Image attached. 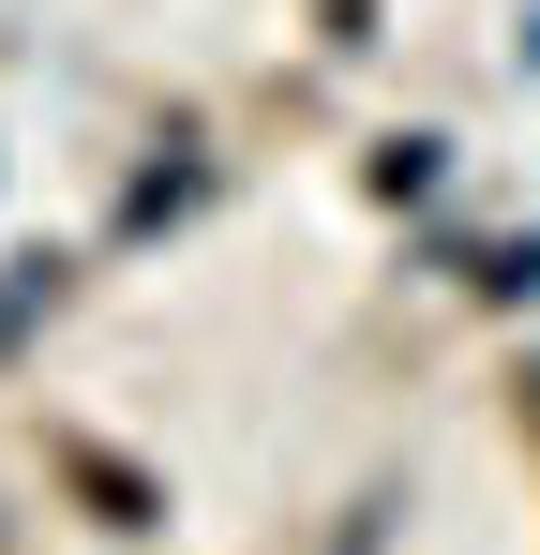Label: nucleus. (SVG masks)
I'll list each match as a JSON object with an SVG mask.
<instances>
[{
    "instance_id": "nucleus-1",
    "label": "nucleus",
    "mask_w": 540,
    "mask_h": 555,
    "mask_svg": "<svg viewBox=\"0 0 540 555\" xmlns=\"http://www.w3.org/2000/svg\"><path fill=\"white\" fill-rule=\"evenodd\" d=\"M436 181H450V135H390V151H375V195H390V210H421Z\"/></svg>"
},
{
    "instance_id": "nucleus-2",
    "label": "nucleus",
    "mask_w": 540,
    "mask_h": 555,
    "mask_svg": "<svg viewBox=\"0 0 540 555\" xmlns=\"http://www.w3.org/2000/svg\"><path fill=\"white\" fill-rule=\"evenodd\" d=\"M195 181H210L195 151H180V166H136V195H120V225H166V210H195Z\"/></svg>"
},
{
    "instance_id": "nucleus-3",
    "label": "nucleus",
    "mask_w": 540,
    "mask_h": 555,
    "mask_svg": "<svg viewBox=\"0 0 540 555\" xmlns=\"http://www.w3.org/2000/svg\"><path fill=\"white\" fill-rule=\"evenodd\" d=\"M46 300H61V256H15V271H0V346H15Z\"/></svg>"
},
{
    "instance_id": "nucleus-4",
    "label": "nucleus",
    "mask_w": 540,
    "mask_h": 555,
    "mask_svg": "<svg viewBox=\"0 0 540 555\" xmlns=\"http://www.w3.org/2000/svg\"><path fill=\"white\" fill-rule=\"evenodd\" d=\"M61 465L105 495V526H151V480H136V465H105V451H61Z\"/></svg>"
},
{
    "instance_id": "nucleus-5",
    "label": "nucleus",
    "mask_w": 540,
    "mask_h": 555,
    "mask_svg": "<svg viewBox=\"0 0 540 555\" xmlns=\"http://www.w3.org/2000/svg\"><path fill=\"white\" fill-rule=\"evenodd\" d=\"M480 300H540V241H496L480 256Z\"/></svg>"
}]
</instances>
